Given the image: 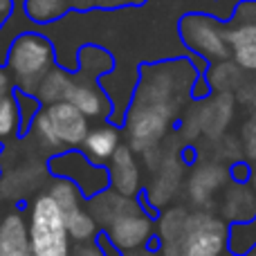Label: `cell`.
Returning <instances> with one entry per match:
<instances>
[{
    "instance_id": "28",
    "label": "cell",
    "mask_w": 256,
    "mask_h": 256,
    "mask_svg": "<svg viewBox=\"0 0 256 256\" xmlns=\"http://www.w3.org/2000/svg\"><path fill=\"white\" fill-rule=\"evenodd\" d=\"M9 88H12V81H9V74L0 68V92L2 94H7L9 92Z\"/></svg>"
},
{
    "instance_id": "30",
    "label": "cell",
    "mask_w": 256,
    "mask_h": 256,
    "mask_svg": "<svg viewBox=\"0 0 256 256\" xmlns=\"http://www.w3.org/2000/svg\"><path fill=\"white\" fill-rule=\"evenodd\" d=\"M243 256H256V245H254V248H250V250H248V252H245Z\"/></svg>"
},
{
    "instance_id": "13",
    "label": "cell",
    "mask_w": 256,
    "mask_h": 256,
    "mask_svg": "<svg viewBox=\"0 0 256 256\" xmlns=\"http://www.w3.org/2000/svg\"><path fill=\"white\" fill-rule=\"evenodd\" d=\"M90 204V214L97 220V225H102L104 230L110 227V222H115L120 216H124L126 212H130L132 207H137L135 198H126V196L117 194V191H102V194L92 196L88 200Z\"/></svg>"
},
{
    "instance_id": "4",
    "label": "cell",
    "mask_w": 256,
    "mask_h": 256,
    "mask_svg": "<svg viewBox=\"0 0 256 256\" xmlns=\"http://www.w3.org/2000/svg\"><path fill=\"white\" fill-rule=\"evenodd\" d=\"M50 171L56 178H66V180L74 182L81 189L84 198H92V196L102 194L110 184V173L108 166L97 164L84 153V150H61V153L50 158Z\"/></svg>"
},
{
    "instance_id": "12",
    "label": "cell",
    "mask_w": 256,
    "mask_h": 256,
    "mask_svg": "<svg viewBox=\"0 0 256 256\" xmlns=\"http://www.w3.org/2000/svg\"><path fill=\"white\" fill-rule=\"evenodd\" d=\"M0 256H32L27 220L16 212L0 220Z\"/></svg>"
},
{
    "instance_id": "21",
    "label": "cell",
    "mask_w": 256,
    "mask_h": 256,
    "mask_svg": "<svg viewBox=\"0 0 256 256\" xmlns=\"http://www.w3.org/2000/svg\"><path fill=\"white\" fill-rule=\"evenodd\" d=\"M66 12V0H25V14L32 22H50Z\"/></svg>"
},
{
    "instance_id": "8",
    "label": "cell",
    "mask_w": 256,
    "mask_h": 256,
    "mask_svg": "<svg viewBox=\"0 0 256 256\" xmlns=\"http://www.w3.org/2000/svg\"><path fill=\"white\" fill-rule=\"evenodd\" d=\"M153 218L146 216L144 207L137 204L130 212H126L124 216H120L115 222H110V227L106 230V240L117 250L120 254L132 252V250L146 248L153 240Z\"/></svg>"
},
{
    "instance_id": "1",
    "label": "cell",
    "mask_w": 256,
    "mask_h": 256,
    "mask_svg": "<svg viewBox=\"0 0 256 256\" xmlns=\"http://www.w3.org/2000/svg\"><path fill=\"white\" fill-rule=\"evenodd\" d=\"M4 61L18 90L34 94L43 76L54 68V48L38 32H22L14 38Z\"/></svg>"
},
{
    "instance_id": "27",
    "label": "cell",
    "mask_w": 256,
    "mask_h": 256,
    "mask_svg": "<svg viewBox=\"0 0 256 256\" xmlns=\"http://www.w3.org/2000/svg\"><path fill=\"white\" fill-rule=\"evenodd\" d=\"M122 256H162V254L155 252V250H148V248H140V250H132V252H126Z\"/></svg>"
},
{
    "instance_id": "29",
    "label": "cell",
    "mask_w": 256,
    "mask_h": 256,
    "mask_svg": "<svg viewBox=\"0 0 256 256\" xmlns=\"http://www.w3.org/2000/svg\"><path fill=\"white\" fill-rule=\"evenodd\" d=\"M250 189L256 196V166H252V178H250Z\"/></svg>"
},
{
    "instance_id": "19",
    "label": "cell",
    "mask_w": 256,
    "mask_h": 256,
    "mask_svg": "<svg viewBox=\"0 0 256 256\" xmlns=\"http://www.w3.org/2000/svg\"><path fill=\"white\" fill-rule=\"evenodd\" d=\"M48 196L61 207L63 214L84 207V194H81V189L74 184V182L66 180V178H56V180L50 184Z\"/></svg>"
},
{
    "instance_id": "5",
    "label": "cell",
    "mask_w": 256,
    "mask_h": 256,
    "mask_svg": "<svg viewBox=\"0 0 256 256\" xmlns=\"http://www.w3.org/2000/svg\"><path fill=\"white\" fill-rule=\"evenodd\" d=\"M173 108L168 106H155V104H132L130 112L126 117V135L128 144L132 150H146L155 148L166 135L171 126Z\"/></svg>"
},
{
    "instance_id": "26",
    "label": "cell",
    "mask_w": 256,
    "mask_h": 256,
    "mask_svg": "<svg viewBox=\"0 0 256 256\" xmlns=\"http://www.w3.org/2000/svg\"><path fill=\"white\" fill-rule=\"evenodd\" d=\"M16 12V2L14 0H0V27L9 20V16Z\"/></svg>"
},
{
    "instance_id": "6",
    "label": "cell",
    "mask_w": 256,
    "mask_h": 256,
    "mask_svg": "<svg viewBox=\"0 0 256 256\" xmlns=\"http://www.w3.org/2000/svg\"><path fill=\"white\" fill-rule=\"evenodd\" d=\"M180 36L196 54L209 61H225L232 56L227 45V30L212 16L189 14L180 20Z\"/></svg>"
},
{
    "instance_id": "14",
    "label": "cell",
    "mask_w": 256,
    "mask_h": 256,
    "mask_svg": "<svg viewBox=\"0 0 256 256\" xmlns=\"http://www.w3.org/2000/svg\"><path fill=\"white\" fill-rule=\"evenodd\" d=\"M120 148V132L115 126H99L94 130L88 132V137L81 144V150L88 155L92 162L104 164L110 162V158L115 155V150Z\"/></svg>"
},
{
    "instance_id": "10",
    "label": "cell",
    "mask_w": 256,
    "mask_h": 256,
    "mask_svg": "<svg viewBox=\"0 0 256 256\" xmlns=\"http://www.w3.org/2000/svg\"><path fill=\"white\" fill-rule=\"evenodd\" d=\"M108 173H110V184L117 194L126 196V198H135L140 194V166L135 160V150L130 146H120L115 150L110 164H108Z\"/></svg>"
},
{
    "instance_id": "23",
    "label": "cell",
    "mask_w": 256,
    "mask_h": 256,
    "mask_svg": "<svg viewBox=\"0 0 256 256\" xmlns=\"http://www.w3.org/2000/svg\"><path fill=\"white\" fill-rule=\"evenodd\" d=\"M81 68H84L86 76H99L108 68H112V58L102 48H86L81 50Z\"/></svg>"
},
{
    "instance_id": "25",
    "label": "cell",
    "mask_w": 256,
    "mask_h": 256,
    "mask_svg": "<svg viewBox=\"0 0 256 256\" xmlns=\"http://www.w3.org/2000/svg\"><path fill=\"white\" fill-rule=\"evenodd\" d=\"M70 256H108V254L102 240H92V243H81V248Z\"/></svg>"
},
{
    "instance_id": "16",
    "label": "cell",
    "mask_w": 256,
    "mask_h": 256,
    "mask_svg": "<svg viewBox=\"0 0 256 256\" xmlns=\"http://www.w3.org/2000/svg\"><path fill=\"white\" fill-rule=\"evenodd\" d=\"M225 214L234 222L252 220L256 216V196L252 194V189L248 191L243 184L232 189V194L227 196V202H225Z\"/></svg>"
},
{
    "instance_id": "3",
    "label": "cell",
    "mask_w": 256,
    "mask_h": 256,
    "mask_svg": "<svg viewBox=\"0 0 256 256\" xmlns=\"http://www.w3.org/2000/svg\"><path fill=\"white\" fill-rule=\"evenodd\" d=\"M230 248V227L209 214H191L184 220L182 236L160 245L162 256H222Z\"/></svg>"
},
{
    "instance_id": "9",
    "label": "cell",
    "mask_w": 256,
    "mask_h": 256,
    "mask_svg": "<svg viewBox=\"0 0 256 256\" xmlns=\"http://www.w3.org/2000/svg\"><path fill=\"white\" fill-rule=\"evenodd\" d=\"M43 112L48 115L52 130L63 150L81 148L84 140L90 132L88 117L84 112L76 110L70 102H58V104H52V106H45Z\"/></svg>"
},
{
    "instance_id": "18",
    "label": "cell",
    "mask_w": 256,
    "mask_h": 256,
    "mask_svg": "<svg viewBox=\"0 0 256 256\" xmlns=\"http://www.w3.org/2000/svg\"><path fill=\"white\" fill-rule=\"evenodd\" d=\"M227 178V173L218 166H204V168H198L196 176L191 178V184H189V191H191V198L196 202H207V198L222 184V180Z\"/></svg>"
},
{
    "instance_id": "20",
    "label": "cell",
    "mask_w": 256,
    "mask_h": 256,
    "mask_svg": "<svg viewBox=\"0 0 256 256\" xmlns=\"http://www.w3.org/2000/svg\"><path fill=\"white\" fill-rule=\"evenodd\" d=\"M256 245V216L248 222H234L230 227V250L234 256H243Z\"/></svg>"
},
{
    "instance_id": "17",
    "label": "cell",
    "mask_w": 256,
    "mask_h": 256,
    "mask_svg": "<svg viewBox=\"0 0 256 256\" xmlns=\"http://www.w3.org/2000/svg\"><path fill=\"white\" fill-rule=\"evenodd\" d=\"M66 227H68V234H70L72 240H76V243H92V240L97 238L99 225L88 209L79 207V209H72V212L66 214Z\"/></svg>"
},
{
    "instance_id": "11",
    "label": "cell",
    "mask_w": 256,
    "mask_h": 256,
    "mask_svg": "<svg viewBox=\"0 0 256 256\" xmlns=\"http://www.w3.org/2000/svg\"><path fill=\"white\" fill-rule=\"evenodd\" d=\"M76 110H81L86 117H104L110 112V102L108 97L102 92L97 84H92L90 79L86 81H72L70 86V92H68V99Z\"/></svg>"
},
{
    "instance_id": "7",
    "label": "cell",
    "mask_w": 256,
    "mask_h": 256,
    "mask_svg": "<svg viewBox=\"0 0 256 256\" xmlns=\"http://www.w3.org/2000/svg\"><path fill=\"white\" fill-rule=\"evenodd\" d=\"M227 30L232 58L243 70L256 72V0H245L236 9Z\"/></svg>"
},
{
    "instance_id": "22",
    "label": "cell",
    "mask_w": 256,
    "mask_h": 256,
    "mask_svg": "<svg viewBox=\"0 0 256 256\" xmlns=\"http://www.w3.org/2000/svg\"><path fill=\"white\" fill-rule=\"evenodd\" d=\"M20 124V110H18V102L14 94H2L0 99V142L9 140L12 135L18 132Z\"/></svg>"
},
{
    "instance_id": "24",
    "label": "cell",
    "mask_w": 256,
    "mask_h": 256,
    "mask_svg": "<svg viewBox=\"0 0 256 256\" xmlns=\"http://www.w3.org/2000/svg\"><path fill=\"white\" fill-rule=\"evenodd\" d=\"M230 176L234 182H238V184H245V182H250V178H252V166L245 162H234L230 168Z\"/></svg>"
},
{
    "instance_id": "33",
    "label": "cell",
    "mask_w": 256,
    "mask_h": 256,
    "mask_svg": "<svg viewBox=\"0 0 256 256\" xmlns=\"http://www.w3.org/2000/svg\"><path fill=\"white\" fill-rule=\"evenodd\" d=\"M0 204H2V196H0Z\"/></svg>"
},
{
    "instance_id": "2",
    "label": "cell",
    "mask_w": 256,
    "mask_h": 256,
    "mask_svg": "<svg viewBox=\"0 0 256 256\" xmlns=\"http://www.w3.org/2000/svg\"><path fill=\"white\" fill-rule=\"evenodd\" d=\"M30 245L32 256H70V234L66 227V214L48 194L34 198L30 207Z\"/></svg>"
},
{
    "instance_id": "32",
    "label": "cell",
    "mask_w": 256,
    "mask_h": 256,
    "mask_svg": "<svg viewBox=\"0 0 256 256\" xmlns=\"http://www.w3.org/2000/svg\"><path fill=\"white\" fill-rule=\"evenodd\" d=\"M222 256H234V254H222Z\"/></svg>"
},
{
    "instance_id": "31",
    "label": "cell",
    "mask_w": 256,
    "mask_h": 256,
    "mask_svg": "<svg viewBox=\"0 0 256 256\" xmlns=\"http://www.w3.org/2000/svg\"><path fill=\"white\" fill-rule=\"evenodd\" d=\"M0 168H2V142H0Z\"/></svg>"
},
{
    "instance_id": "34",
    "label": "cell",
    "mask_w": 256,
    "mask_h": 256,
    "mask_svg": "<svg viewBox=\"0 0 256 256\" xmlns=\"http://www.w3.org/2000/svg\"><path fill=\"white\" fill-rule=\"evenodd\" d=\"M0 99H2V92H0Z\"/></svg>"
},
{
    "instance_id": "15",
    "label": "cell",
    "mask_w": 256,
    "mask_h": 256,
    "mask_svg": "<svg viewBox=\"0 0 256 256\" xmlns=\"http://www.w3.org/2000/svg\"><path fill=\"white\" fill-rule=\"evenodd\" d=\"M72 81H74V76H70L66 70H61V68H52V70L43 76V81L38 84L34 97L38 99L40 104H45V106L66 102Z\"/></svg>"
}]
</instances>
